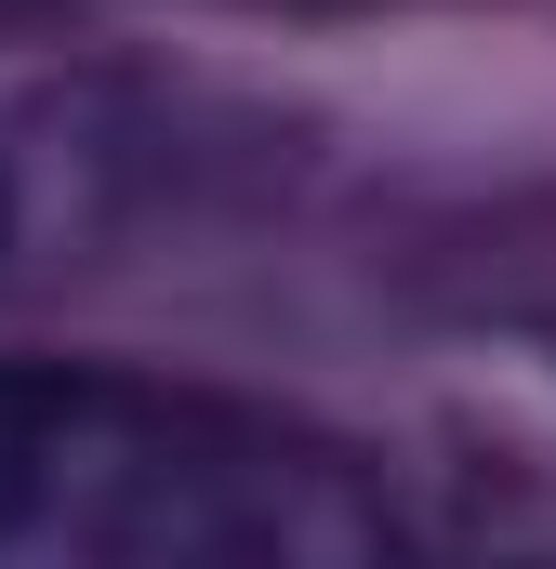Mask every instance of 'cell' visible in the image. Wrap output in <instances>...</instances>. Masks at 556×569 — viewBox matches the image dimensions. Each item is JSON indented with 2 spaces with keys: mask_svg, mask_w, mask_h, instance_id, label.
Wrapping results in <instances>:
<instances>
[{
  "mask_svg": "<svg viewBox=\"0 0 556 569\" xmlns=\"http://www.w3.org/2000/svg\"><path fill=\"white\" fill-rule=\"evenodd\" d=\"M385 543V477L252 398L0 371V569H371Z\"/></svg>",
  "mask_w": 556,
  "mask_h": 569,
  "instance_id": "obj_1",
  "label": "cell"
}]
</instances>
